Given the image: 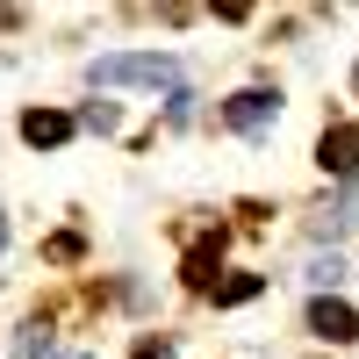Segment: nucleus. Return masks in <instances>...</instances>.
Returning a JSON list of instances; mask_svg holds the SVG:
<instances>
[{
    "label": "nucleus",
    "mask_w": 359,
    "mask_h": 359,
    "mask_svg": "<svg viewBox=\"0 0 359 359\" xmlns=\"http://www.w3.org/2000/svg\"><path fill=\"white\" fill-rule=\"evenodd\" d=\"M137 359H172V345H165V338H144V345H137Z\"/></svg>",
    "instance_id": "obj_12"
},
{
    "label": "nucleus",
    "mask_w": 359,
    "mask_h": 359,
    "mask_svg": "<svg viewBox=\"0 0 359 359\" xmlns=\"http://www.w3.org/2000/svg\"><path fill=\"white\" fill-rule=\"evenodd\" d=\"M22 137L36 144V151H50V144H65V137H72V115H50V108H29V115H22Z\"/></svg>",
    "instance_id": "obj_5"
},
{
    "label": "nucleus",
    "mask_w": 359,
    "mask_h": 359,
    "mask_svg": "<svg viewBox=\"0 0 359 359\" xmlns=\"http://www.w3.org/2000/svg\"><path fill=\"white\" fill-rule=\"evenodd\" d=\"M352 79H359V72H352Z\"/></svg>",
    "instance_id": "obj_14"
},
{
    "label": "nucleus",
    "mask_w": 359,
    "mask_h": 359,
    "mask_svg": "<svg viewBox=\"0 0 359 359\" xmlns=\"http://www.w3.org/2000/svg\"><path fill=\"white\" fill-rule=\"evenodd\" d=\"M79 123H86V130H101V137H108L115 123H123V108H115V101H86V115H79Z\"/></svg>",
    "instance_id": "obj_9"
},
{
    "label": "nucleus",
    "mask_w": 359,
    "mask_h": 359,
    "mask_svg": "<svg viewBox=\"0 0 359 359\" xmlns=\"http://www.w3.org/2000/svg\"><path fill=\"white\" fill-rule=\"evenodd\" d=\"M172 72H180L172 50H115V57H94V65H86L94 86H165Z\"/></svg>",
    "instance_id": "obj_1"
},
{
    "label": "nucleus",
    "mask_w": 359,
    "mask_h": 359,
    "mask_svg": "<svg viewBox=\"0 0 359 359\" xmlns=\"http://www.w3.org/2000/svg\"><path fill=\"white\" fill-rule=\"evenodd\" d=\"M79 359H86V352H79Z\"/></svg>",
    "instance_id": "obj_15"
},
{
    "label": "nucleus",
    "mask_w": 359,
    "mask_h": 359,
    "mask_svg": "<svg viewBox=\"0 0 359 359\" xmlns=\"http://www.w3.org/2000/svg\"><path fill=\"white\" fill-rule=\"evenodd\" d=\"M15 359H50V338H43V323L15 331Z\"/></svg>",
    "instance_id": "obj_8"
},
{
    "label": "nucleus",
    "mask_w": 359,
    "mask_h": 359,
    "mask_svg": "<svg viewBox=\"0 0 359 359\" xmlns=\"http://www.w3.org/2000/svg\"><path fill=\"white\" fill-rule=\"evenodd\" d=\"M323 172H338V180H352V172H359V123L323 130Z\"/></svg>",
    "instance_id": "obj_4"
},
{
    "label": "nucleus",
    "mask_w": 359,
    "mask_h": 359,
    "mask_svg": "<svg viewBox=\"0 0 359 359\" xmlns=\"http://www.w3.org/2000/svg\"><path fill=\"white\" fill-rule=\"evenodd\" d=\"M309 280H316V287H338V280H345V266H338V259H316V266H309Z\"/></svg>",
    "instance_id": "obj_10"
},
{
    "label": "nucleus",
    "mask_w": 359,
    "mask_h": 359,
    "mask_svg": "<svg viewBox=\"0 0 359 359\" xmlns=\"http://www.w3.org/2000/svg\"><path fill=\"white\" fill-rule=\"evenodd\" d=\"M309 331H316V338H331V345H345V338H359V316L338 302V294H316V309H309Z\"/></svg>",
    "instance_id": "obj_3"
},
{
    "label": "nucleus",
    "mask_w": 359,
    "mask_h": 359,
    "mask_svg": "<svg viewBox=\"0 0 359 359\" xmlns=\"http://www.w3.org/2000/svg\"><path fill=\"white\" fill-rule=\"evenodd\" d=\"M216 259H223V245H216V237H201V245L187 252V280H194V287H216Z\"/></svg>",
    "instance_id": "obj_6"
},
{
    "label": "nucleus",
    "mask_w": 359,
    "mask_h": 359,
    "mask_svg": "<svg viewBox=\"0 0 359 359\" xmlns=\"http://www.w3.org/2000/svg\"><path fill=\"white\" fill-rule=\"evenodd\" d=\"M79 252H86V245H79V237H72V230H65V237H50V259H57V266H72Z\"/></svg>",
    "instance_id": "obj_11"
},
{
    "label": "nucleus",
    "mask_w": 359,
    "mask_h": 359,
    "mask_svg": "<svg viewBox=\"0 0 359 359\" xmlns=\"http://www.w3.org/2000/svg\"><path fill=\"white\" fill-rule=\"evenodd\" d=\"M252 294H259V273H230V280L216 287V302H223V309H237V302H252Z\"/></svg>",
    "instance_id": "obj_7"
},
{
    "label": "nucleus",
    "mask_w": 359,
    "mask_h": 359,
    "mask_svg": "<svg viewBox=\"0 0 359 359\" xmlns=\"http://www.w3.org/2000/svg\"><path fill=\"white\" fill-rule=\"evenodd\" d=\"M280 115V94H266V86H245L237 101H223V123L230 130H266Z\"/></svg>",
    "instance_id": "obj_2"
},
{
    "label": "nucleus",
    "mask_w": 359,
    "mask_h": 359,
    "mask_svg": "<svg viewBox=\"0 0 359 359\" xmlns=\"http://www.w3.org/2000/svg\"><path fill=\"white\" fill-rule=\"evenodd\" d=\"M0 245H8V223H0Z\"/></svg>",
    "instance_id": "obj_13"
}]
</instances>
